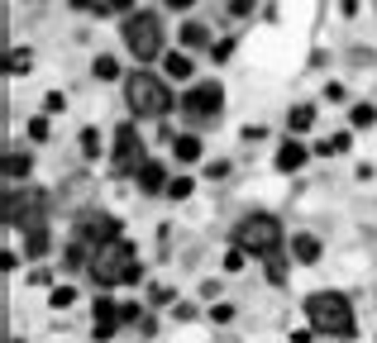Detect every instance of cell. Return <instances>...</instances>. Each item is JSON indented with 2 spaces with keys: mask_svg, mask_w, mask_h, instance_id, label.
I'll use <instances>...</instances> for the list:
<instances>
[{
  "mask_svg": "<svg viewBox=\"0 0 377 343\" xmlns=\"http://www.w3.org/2000/svg\"><path fill=\"white\" fill-rule=\"evenodd\" d=\"M91 282H101V286H134L138 277H143V263H138V248L129 238H110L96 248V258H91Z\"/></svg>",
  "mask_w": 377,
  "mask_h": 343,
  "instance_id": "obj_1",
  "label": "cell"
},
{
  "mask_svg": "<svg viewBox=\"0 0 377 343\" xmlns=\"http://www.w3.org/2000/svg\"><path fill=\"white\" fill-rule=\"evenodd\" d=\"M306 319H311L315 334H334V339H353V334H358L349 295H339V291H315V295H306Z\"/></svg>",
  "mask_w": 377,
  "mask_h": 343,
  "instance_id": "obj_2",
  "label": "cell"
},
{
  "mask_svg": "<svg viewBox=\"0 0 377 343\" xmlns=\"http://www.w3.org/2000/svg\"><path fill=\"white\" fill-rule=\"evenodd\" d=\"M125 101H129V115L134 119H162L167 110H172V91H167V81L162 77H153V72H129L125 77Z\"/></svg>",
  "mask_w": 377,
  "mask_h": 343,
  "instance_id": "obj_3",
  "label": "cell"
},
{
  "mask_svg": "<svg viewBox=\"0 0 377 343\" xmlns=\"http://www.w3.org/2000/svg\"><path fill=\"white\" fill-rule=\"evenodd\" d=\"M234 248H243L253 263H268L282 253V224L272 214H248L234 224Z\"/></svg>",
  "mask_w": 377,
  "mask_h": 343,
  "instance_id": "obj_4",
  "label": "cell"
},
{
  "mask_svg": "<svg viewBox=\"0 0 377 343\" xmlns=\"http://www.w3.org/2000/svg\"><path fill=\"white\" fill-rule=\"evenodd\" d=\"M125 48L138 57V62H153V57H162V24L158 15H148V10H138V15H129L125 20Z\"/></svg>",
  "mask_w": 377,
  "mask_h": 343,
  "instance_id": "obj_5",
  "label": "cell"
},
{
  "mask_svg": "<svg viewBox=\"0 0 377 343\" xmlns=\"http://www.w3.org/2000/svg\"><path fill=\"white\" fill-rule=\"evenodd\" d=\"M182 110H187L191 119H220V110H225V86H220V81H196L187 96H182Z\"/></svg>",
  "mask_w": 377,
  "mask_h": 343,
  "instance_id": "obj_6",
  "label": "cell"
},
{
  "mask_svg": "<svg viewBox=\"0 0 377 343\" xmlns=\"http://www.w3.org/2000/svg\"><path fill=\"white\" fill-rule=\"evenodd\" d=\"M138 162H143V138H138L134 124H120V129H115V158H110L115 177H129V172H138Z\"/></svg>",
  "mask_w": 377,
  "mask_h": 343,
  "instance_id": "obj_7",
  "label": "cell"
},
{
  "mask_svg": "<svg viewBox=\"0 0 377 343\" xmlns=\"http://www.w3.org/2000/svg\"><path fill=\"white\" fill-rule=\"evenodd\" d=\"M77 234L86 238V243L101 248V243H110V238H120V224H115L110 214H101V210H86L81 214V224H77Z\"/></svg>",
  "mask_w": 377,
  "mask_h": 343,
  "instance_id": "obj_8",
  "label": "cell"
},
{
  "mask_svg": "<svg viewBox=\"0 0 377 343\" xmlns=\"http://www.w3.org/2000/svg\"><path fill=\"white\" fill-rule=\"evenodd\" d=\"M120 324H125V319H120V305H115L110 295H101V300H96V324H91V339H96V343H110L115 334H120Z\"/></svg>",
  "mask_w": 377,
  "mask_h": 343,
  "instance_id": "obj_9",
  "label": "cell"
},
{
  "mask_svg": "<svg viewBox=\"0 0 377 343\" xmlns=\"http://www.w3.org/2000/svg\"><path fill=\"white\" fill-rule=\"evenodd\" d=\"M306 158H311V153H306V143H301L297 133H292V138H287V143L277 148V162H272V167L292 177V172H301V167H306Z\"/></svg>",
  "mask_w": 377,
  "mask_h": 343,
  "instance_id": "obj_10",
  "label": "cell"
},
{
  "mask_svg": "<svg viewBox=\"0 0 377 343\" xmlns=\"http://www.w3.org/2000/svg\"><path fill=\"white\" fill-rule=\"evenodd\" d=\"M138 191H148V196H158V191H167V182H172V177H167V167H162V162H153V158H143L138 162Z\"/></svg>",
  "mask_w": 377,
  "mask_h": 343,
  "instance_id": "obj_11",
  "label": "cell"
},
{
  "mask_svg": "<svg viewBox=\"0 0 377 343\" xmlns=\"http://www.w3.org/2000/svg\"><path fill=\"white\" fill-rule=\"evenodd\" d=\"M172 158L177 162H201V138H196V133H172Z\"/></svg>",
  "mask_w": 377,
  "mask_h": 343,
  "instance_id": "obj_12",
  "label": "cell"
},
{
  "mask_svg": "<svg viewBox=\"0 0 377 343\" xmlns=\"http://www.w3.org/2000/svg\"><path fill=\"white\" fill-rule=\"evenodd\" d=\"M292 258H297V263H320V238L315 234H297L292 238Z\"/></svg>",
  "mask_w": 377,
  "mask_h": 343,
  "instance_id": "obj_13",
  "label": "cell"
},
{
  "mask_svg": "<svg viewBox=\"0 0 377 343\" xmlns=\"http://www.w3.org/2000/svg\"><path fill=\"white\" fill-rule=\"evenodd\" d=\"M162 72H167V81H191V57L187 53H167L162 57Z\"/></svg>",
  "mask_w": 377,
  "mask_h": 343,
  "instance_id": "obj_14",
  "label": "cell"
},
{
  "mask_svg": "<svg viewBox=\"0 0 377 343\" xmlns=\"http://www.w3.org/2000/svg\"><path fill=\"white\" fill-rule=\"evenodd\" d=\"M24 253L29 258H48V229H43V224L24 234Z\"/></svg>",
  "mask_w": 377,
  "mask_h": 343,
  "instance_id": "obj_15",
  "label": "cell"
},
{
  "mask_svg": "<svg viewBox=\"0 0 377 343\" xmlns=\"http://www.w3.org/2000/svg\"><path fill=\"white\" fill-rule=\"evenodd\" d=\"M29 67H34V53H29V48H10L5 72H10V77H20V72H29Z\"/></svg>",
  "mask_w": 377,
  "mask_h": 343,
  "instance_id": "obj_16",
  "label": "cell"
},
{
  "mask_svg": "<svg viewBox=\"0 0 377 343\" xmlns=\"http://www.w3.org/2000/svg\"><path fill=\"white\" fill-rule=\"evenodd\" d=\"M29 172H34V162H29V153H24V158H20V153H10V158H5V177H10V182H24Z\"/></svg>",
  "mask_w": 377,
  "mask_h": 343,
  "instance_id": "obj_17",
  "label": "cell"
},
{
  "mask_svg": "<svg viewBox=\"0 0 377 343\" xmlns=\"http://www.w3.org/2000/svg\"><path fill=\"white\" fill-rule=\"evenodd\" d=\"M182 43H187V48H206V43H211V29L206 24H182Z\"/></svg>",
  "mask_w": 377,
  "mask_h": 343,
  "instance_id": "obj_18",
  "label": "cell"
},
{
  "mask_svg": "<svg viewBox=\"0 0 377 343\" xmlns=\"http://www.w3.org/2000/svg\"><path fill=\"white\" fill-rule=\"evenodd\" d=\"M91 72H96V81H120V62H115V57H96V62H91Z\"/></svg>",
  "mask_w": 377,
  "mask_h": 343,
  "instance_id": "obj_19",
  "label": "cell"
},
{
  "mask_svg": "<svg viewBox=\"0 0 377 343\" xmlns=\"http://www.w3.org/2000/svg\"><path fill=\"white\" fill-rule=\"evenodd\" d=\"M287 124H292V133H306L311 124H315V110H311V105H297L292 115H287Z\"/></svg>",
  "mask_w": 377,
  "mask_h": 343,
  "instance_id": "obj_20",
  "label": "cell"
},
{
  "mask_svg": "<svg viewBox=\"0 0 377 343\" xmlns=\"http://www.w3.org/2000/svg\"><path fill=\"white\" fill-rule=\"evenodd\" d=\"M349 124H353V129H373V124H377V110L373 105H353Z\"/></svg>",
  "mask_w": 377,
  "mask_h": 343,
  "instance_id": "obj_21",
  "label": "cell"
},
{
  "mask_svg": "<svg viewBox=\"0 0 377 343\" xmlns=\"http://www.w3.org/2000/svg\"><path fill=\"white\" fill-rule=\"evenodd\" d=\"M72 300H77V291H72V286H53V295H48V305H53V310H67Z\"/></svg>",
  "mask_w": 377,
  "mask_h": 343,
  "instance_id": "obj_22",
  "label": "cell"
},
{
  "mask_svg": "<svg viewBox=\"0 0 377 343\" xmlns=\"http://www.w3.org/2000/svg\"><path fill=\"white\" fill-rule=\"evenodd\" d=\"M191 186H196L191 177H172V182H167V196H172V200H187V196H191Z\"/></svg>",
  "mask_w": 377,
  "mask_h": 343,
  "instance_id": "obj_23",
  "label": "cell"
},
{
  "mask_svg": "<svg viewBox=\"0 0 377 343\" xmlns=\"http://www.w3.org/2000/svg\"><path fill=\"white\" fill-rule=\"evenodd\" d=\"M81 153L86 158H101V133L96 129H81Z\"/></svg>",
  "mask_w": 377,
  "mask_h": 343,
  "instance_id": "obj_24",
  "label": "cell"
},
{
  "mask_svg": "<svg viewBox=\"0 0 377 343\" xmlns=\"http://www.w3.org/2000/svg\"><path fill=\"white\" fill-rule=\"evenodd\" d=\"M29 138H34V143H48V115H34V119H29Z\"/></svg>",
  "mask_w": 377,
  "mask_h": 343,
  "instance_id": "obj_25",
  "label": "cell"
},
{
  "mask_svg": "<svg viewBox=\"0 0 377 343\" xmlns=\"http://www.w3.org/2000/svg\"><path fill=\"white\" fill-rule=\"evenodd\" d=\"M62 110H67V96L62 91H48L43 96V115H62Z\"/></svg>",
  "mask_w": 377,
  "mask_h": 343,
  "instance_id": "obj_26",
  "label": "cell"
},
{
  "mask_svg": "<svg viewBox=\"0 0 377 343\" xmlns=\"http://www.w3.org/2000/svg\"><path fill=\"white\" fill-rule=\"evenodd\" d=\"M120 319H125V324H143V305H138V300H125V305H120Z\"/></svg>",
  "mask_w": 377,
  "mask_h": 343,
  "instance_id": "obj_27",
  "label": "cell"
},
{
  "mask_svg": "<svg viewBox=\"0 0 377 343\" xmlns=\"http://www.w3.org/2000/svg\"><path fill=\"white\" fill-rule=\"evenodd\" d=\"M268 277H272V282H282V277H287V253L268 258Z\"/></svg>",
  "mask_w": 377,
  "mask_h": 343,
  "instance_id": "obj_28",
  "label": "cell"
},
{
  "mask_svg": "<svg viewBox=\"0 0 377 343\" xmlns=\"http://www.w3.org/2000/svg\"><path fill=\"white\" fill-rule=\"evenodd\" d=\"M329 148H334V153H349V148H353V133H349V129L334 133V138H329Z\"/></svg>",
  "mask_w": 377,
  "mask_h": 343,
  "instance_id": "obj_29",
  "label": "cell"
},
{
  "mask_svg": "<svg viewBox=\"0 0 377 343\" xmlns=\"http://www.w3.org/2000/svg\"><path fill=\"white\" fill-rule=\"evenodd\" d=\"M225 177H229V162H211L206 167V182H225Z\"/></svg>",
  "mask_w": 377,
  "mask_h": 343,
  "instance_id": "obj_30",
  "label": "cell"
},
{
  "mask_svg": "<svg viewBox=\"0 0 377 343\" xmlns=\"http://www.w3.org/2000/svg\"><path fill=\"white\" fill-rule=\"evenodd\" d=\"M253 5H258V0H229V15L243 20V15H253Z\"/></svg>",
  "mask_w": 377,
  "mask_h": 343,
  "instance_id": "obj_31",
  "label": "cell"
},
{
  "mask_svg": "<svg viewBox=\"0 0 377 343\" xmlns=\"http://www.w3.org/2000/svg\"><path fill=\"white\" fill-rule=\"evenodd\" d=\"M229 53H234V38H220L215 48H211V57H215V62H225Z\"/></svg>",
  "mask_w": 377,
  "mask_h": 343,
  "instance_id": "obj_32",
  "label": "cell"
},
{
  "mask_svg": "<svg viewBox=\"0 0 377 343\" xmlns=\"http://www.w3.org/2000/svg\"><path fill=\"white\" fill-rule=\"evenodd\" d=\"M325 96H329V101H334V105H339V101H349V91H344V86H339V81H329V86H325Z\"/></svg>",
  "mask_w": 377,
  "mask_h": 343,
  "instance_id": "obj_33",
  "label": "cell"
},
{
  "mask_svg": "<svg viewBox=\"0 0 377 343\" xmlns=\"http://www.w3.org/2000/svg\"><path fill=\"white\" fill-rule=\"evenodd\" d=\"M211 319H215V324H229V319H234V310H229V305H215V310H211Z\"/></svg>",
  "mask_w": 377,
  "mask_h": 343,
  "instance_id": "obj_34",
  "label": "cell"
},
{
  "mask_svg": "<svg viewBox=\"0 0 377 343\" xmlns=\"http://www.w3.org/2000/svg\"><path fill=\"white\" fill-rule=\"evenodd\" d=\"M243 138H248V143H258V138H268V129H263V124H248V129H243Z\"/></svg>",
  "mask_w": 377,
  "mask_h": 343,
  "instance_id": "obj_35",
  "label": "cell"
},
{
  "mask_svg": "<svg viewBox=\"0 0 377 343\" xmlns=\"http://www.w3.org/2000/svg\"><path fill=\"white\" fill-rule=\"evenodd\" d=\"M110 10H120V15H129V10H134V0H106Z\"/></svg>",
  "mask_w": 377,
  "mask_h": 343,
  "instance_id": "obj_36",
  "label": "cell"
},
{
  "mask_svg": "<svg viewBox=\"0 0 377 343\" xmlns=\"http://www.w3.org/2000/svg\"><path fill=\"white\" fill-rule=\"evenodd\" d=\"M162 5H167V10H191L196 0H162Z\"/></svg>",
  "mask_w": 377,
  "mask_h": 343,
  "instance_id": "obj_37",
  "label": "cell"
},
{
  "mask_svg": "<svg viewBox=\"0 0 377 343\" xmlns=\"http://www.w3.org/2000/svg\"><path fill=\"white\" fill-rule=\"evenodd\" d=\"M67 5H72V10H91L96 0H67Z\"/></svg>",
  "mask_w": 377,
  "mask_h": 343,
  "instance_id": "obj_38",
  "label": "cell"
},
{
  "mask_svg": "<svg viewBox=\"0 0 377 343\" xmlns=\"http://www.w3.org/2000/svg\"><path fill=\"white\" fill-rule=\"evenodd\" d=\"M10 343H20V339H10Z\"/></svg>",
  "mask_w": 377,
  "mask_h": 343,
  "instance_id": "obj_39",
  "label": "cell"
}]
</instances>
